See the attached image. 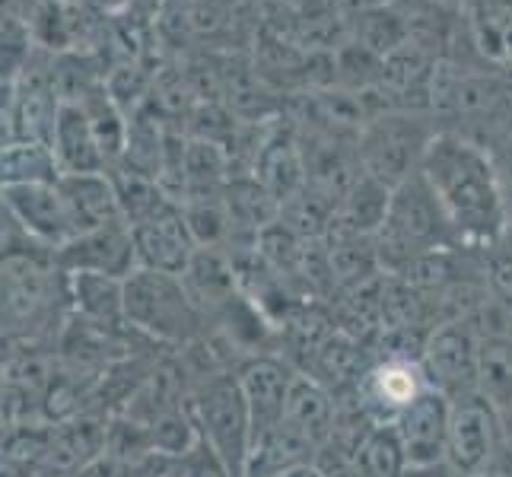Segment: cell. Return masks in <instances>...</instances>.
<instances>
[{
    "instance_id": "13",
    "label": "cell",
    "mask_w": 512,
    "mask_h": 477,
    "mask_svg": "<svg viewBox=\"0 0 512 477\" xmlns=\"http://www.w3.org/2000/svg\"><path fill=\"white\" fill-rule=\"evenodd\" d=\"M423 388H427V376H423L420 363L376 357L357 382V388L350 392V398L360 404V411L373 423H395L398 414Z\"/></svg>"
},
{
    "instance_id": "24",
    "label": "cell",
    "mask_w": 512,
    "mask_h": 477,
    "mask_svg": "<svg viewBox=\"0 0 512 477\" xmlns=\"http://www.w3.org/2000/svg\"><path fill=\"white\" fill-rule=\"evenodd\" d=\"M77 105L86 112L93 125V134L99 140V150L105 156V166H118L121 156H125V144H128V115L118 109V102L109 96L105 83L93 86L90 93H83L77 99Z\"/></svg>"
},
{
    "instance_id": "33",
    "label": "cell",
    "mask_w": 512,
    "mask_h": 477,
    "mask_svg": "<svg viewBox=\"0 0 512 477\" xmlns=\"http://www.w3.org/2000/svg\"><path fill=\"white\" fill-rule=\"evenodd\" d=\"M493 156V166H497V175H500V185H503V194H506V204H509V217H512V128L487 150Z\"/></svg>"
},
{
    "instance_id": "7",
    "label": "cell",
    "mask_w": 512,
    "mask_h": 477,
    "mask_svg": "<svg viewBox=\"0 0 512 477\" xmlns=\"http://www.w3.org/2000/svg\"><path fill=\"white\" fill-rule=\"evenodd\" d=\"M478 350L481 334L468 318H449L436 325L420 357L427 385L443 392L449 401L478 392Z\"/></svg>"
},
{
    "instance_id": "23",
    "label": "cell",
    "mask_w": 512,
    "mask_h": 477,
    "mask_svg": "<svg viewBox=\"0 0 512 477\" xmlns=\"http://www.w3.org/2000/svg\"><path fill=\"white\" fill-rule=\"evenodd\" d=\"M166 140H169V128L150 109L134 112L128 118V144H125V156H121L118 166L128 172H137V175H150V179L160 182Z\"/></svg>"
},
{
    "instance_id": "34",
    "label": "cell",
    "mask_w": 512,
    "mask_h": 477,
    "mask_svg": "<svg viewBox=\"0 0 512 477\" xmlns=\"http://www.w3.org/2000/svg\"><path fill=\"white\" fill-rule=\"evenodd\" d=\"M401 477H462V474L446 462H436V465H411Z\"/></svg>"
},
{
    "instance_id": "30",
    "label": "cell",
    "mask_w": 512,
    "mask_h": 477,
    "mask_svg": "<svg viewBox=\"0 0 512 477\" xmlns=\"http://www.w3.org/2000/svg\"><path fill=\"white\" fill-rule=\"evenodd\" d=\"M357 465L363 477H401L411 468V458L392 423H376L357 452Z\"/></svg>"
},
{
    "instance_id": "27",
    "label": "cell",
    "mask_w": 512,
    "mask_h": 477,
    "mask_svg": "<svg viewBox=\"0 0 512 477\" xmlns=\"http://www.w3.org/2000/svg\"><path fill=\"white\" fill-rule=\"evenodd\" d=\"M229 179H233V166H229L226 147L214 144V140L188 137V147H185V198H191V194H220L229 185Z\"/></svg>"
},
{
    "instance_id": "5",
    "label": "cell",
    "mask_w": 512,
    "mask_h": 477,
    "mask_svg": "<svg viewBox=\"0 0 512 477\" xmlns=\"http://www.w3.org/2000/svg\"><path fill=\"white\" fill-rule=\"evenodd\" d=\"M436 134L439 121L427 112L385 109L369 115L357 137L360 169L395 191L414 172H420L423 156H427Z\"/></svg>"
},
{
    "instance_id": "35",
    "label": "cell",
    "mask_w": 512,
    "mask_h": 477,
    "mask_svg": "<svg viewBox=\"0 0 512 477\" xmlns=\"http://www.w3.org/2000/svg\"><path fill=\"white\" fill-rule=\"evenodd\" d=\"M474 477H512V452L503 446V452L493 458V462L484 468V471H478Z\"/></svg>"
},
{
    "instance_id": "26",
    "label": "cell",
    "mask_w": 512,
    "mask_h": 477,
    "mask_svg": "<svg viewBox=\"0 0 512 477\" xmlns=\"http://www.w3.org/2000/svg\"><path fill=\"white\" fill-rule=\"evenodd\" d=\"M61 179V166L48 144L39 140H16L0 150V188L10 185H55Z\"/></svg>"
},
{
    "instance_id": "17",
    "label": "cell",
    "mask_w": 512,
    "mask_h": 477,
    "mask_svg": "<svg viewBox=\"0 0 512 477\" xmlns=\"http://www.w3.org/2000/svg\"><path fill=\"white\" fill-rule=\"evenodd\" d=\"M58 191H61V201L67 207L70 226H74V236L121 220V210H118V198H115L109 172L61 175Z\"/></svg>"
},
{
    "instance_id": "2",
    "label": "cell",
    "mask_w": 512,
    "mask_h": 477,
    "mask_svg": "<svg viewBox=\"0 0 512 477\" xmlns=\"http://www.w3.org/2000/svg\"><path fill=\"white\" fill-rule=\"evenodd\" d=\"M67 318V274L58 255L29 236L0 245V331L35 338Z\"/></svg>"
},
{
    "instance_id": "40",
    "label": "cell",
    "mask_w": 512,
    "mask_h": 477,
    "mask_svg": "<svg viewBox=\"0 0 512 477\" xmlns=\"http://www.w3.org/2000/svg\"><path fill=\"white\" fill-rule=\"evenodd\" d=\"M503 242L512 249V217H509V226H506V236H503Z\"/></svg>"
},
{
    "instance_id": "8",
    "label": "cell",
    "mask_w": 512,
    "mask_h": 477,
    "mask_svg": "<svg viewBox=\"0 0 512 477\" xmlns=\"http://www.w3.org/2000/svg\"><path fill=\"white\" fill-rule=\"evenodd\" d=\"M503 446L506 443H503L500 411L481 392H471L452 401L446 465H452L462 477H474L503 452Z\"/></svg>"
},
{
    "instance_id": "38",
    "label": "cell",
    "mask_w": 512,
    "mask_h": 477,
    "mask_svg": "<svg viewBox=\"0 0 512 477\" xmlns=\"http://www.w3.org/2000/svg\"><path fill=\"white\" fill-rule=\"evenodd\" d=\"M277 477H322L319 471H315V465H303V468H293V471H284Z\"/></svg>"
},
{
    "instance_id": "16",
    "label": "cell",
    "mask_w": 512,
    "mask_h": 477,
    "mask_svg": "<svg viewBox=\"0 0 512 477\" xmlns=\"http://www.w3.org/2000/svg\"><path fill=\"white\" fill-rule=\"evenodd\" d=\"M182 284L191 296V303L198 306V312L204 315L207 325L214 322V318L242 293L236 264L226 249H198L194 252V258L188 261V268L182 274Z\"/></svg>"
},
{
    "instance_id": "29",
    "label": "cell",
    "mask_w": 512,
    "mask_h": 477,
    "mask_svg": "<svg viewBox=\"0 0 512 477\" xmlns=\"http://www.w3.org/2000/svg\"><path fill=\"white\" fill-rule=\"evenodd\" d=\"M478 392L497 411H506L512 404V341H506V338H481Z\"/></svg>"
},
{
    "instance_id": "36",
    "label": "cell",
    "mask_w": 512,
    "mask_h": 477,
    "mask_svg": "<svg viewBox=\"0 0 512 477\" xmlns=\"http://www.w3.org/2000/svg\"><path fill=\"white\" fill-rule=\"evenodd\" d=\"M86 4H90L102 16H118V13H125L128 0H86Z\"/></svg>"
},
{
    "instance_id": "18",
    "label": "cell",
    "mask_w": 512,
    "mask_h": 477,
    "mask_svg": "<svg viewBox=\"0 0 512 477\" xmlns=\"http://www.w3.org/2000/svg\"><path fill=\"white\" fill-rule=\"evenodd\" d=\"M70 315L102 331H125V280L105 274H67Z\"/></svg>"
},
{
    "instance_id": "22",
    "label": "cell",
    "mask_w": 512,
    "mask_h": 477,
    "mask_svg": "<svg viewBox=\"0 0 512 477\" xmlns=\"http://www.w3.org/2000/svg\"><path fill=\"white\" fill-rule=\"evenodd\" d=\"M112 179V188H115V198H118V210H121V220L128 226H140L147 220H156L175 210V204L169 194L163 191V185L150 179V175H137V172H128V169H105Z\"/></svg>"
},
{
    "instance_id": "28",
    "label": "cell",
    "mask_w": 512,
    "mask_h": 477,
    "mask_svg": "<svg viewBox=\"0 0 512 477\" xmlns=\"http://www.w3.org/2000/svg\"><path fill=\"white\" fill-rule=\"evenodd\" d=\"M185 226L198 249H226L233 239V226H229L226 201L220 194H191L179 204Z\"/></svg>"
},
{
    "instance_id": "41",
    "label": "cell",
    "mask_w": 512,
    "mask_h": 477,
    "mask_svg": "<svg viewBox=\"0 0 512 477\" xmlns=\"http://www.w3.org/2000/svg\"><path fill=\"white\" fill-rule=\"evenodd\" d=\"M509 7H512V0H509Z\"/></svg>"
},
{
    "instance_id": "19",
    "label": "cell",
    "mask_w": 512,
    "mask_h": 477,
    "mask_svg": "<svg viewBox=\"0 0 512 477\" xmlns=\"http://www.w3.org/2000/svg\"><path fill=\"white\" fill-rule=\"evenodd\" d=\"M51 153H55L61 175H80V172H105V156L99 150V140L93 125L77 102H64L55 131H51Z\"/></svg>"
},
{
    "instance_id": "32",
    "label": "cell",
    "mask_w": 512,
    "mask_h": 477,
    "mask_svg": "<svg viewBox=\"0 0 512 477\" xmlns=\"http://www.w3.org/2000/svg\"><path fill=\"white\" fill-rule=\"evenodd\" d=\"M481 261H484L490 293L500 299H512V249L509 245L506 242L490 245V249L481 252Z\"/></svg>"
},
{
    "instance_id": "21",
    "label": "cell",
    "mask_w": 512,
    "mask_h": 477,
    "mask_svg": "<svg viewBox=\"0 0 512 477\" xmlns=\"http://www.w3.org/2000/svg\"><path fill=\"white\" fill-rule=\"evenodd\" d=\"M388 204H392V188L376 182L373 175L360 172L357 182H353L344 198L338 201V210H334V223H331V233H350V236H376L385 214H388Z\"/></svg>"
},
{
    "instance_id": "3",
    "label": "cell",
    "mask_w": 512,
    "mask_h": 477,
    "mask_svg": "<svg viewBox=\"0 0 512 477\" xmlns=\"http://www.w3.org/2000/svg\"><path fill=\"white\" fill-rule=\"evenodd\" d=\"M373 239L382 274H398L423 255L465 249L423 172H414L408 182L392 191L385 223Z\"/></svg>"
},
{
    "instance_id": "14",
    "label": "cell",
    "mask_w": 512,
    "mask_h": 477,
    "mask_svg": "<svg viewBox=\"0 0 512 477\" xmlns=\"http://www.w3.org/2000/svg\"><path fill=\"white\" fill-rule=\"evenodd\" d=\"M449 414H452V401L430 385L398 414V420L392 423V427L398 430L411 465L446 462Z\"/></svg>"
},
{
    "instance_id": "20",
    "label": "cell",
    "mask_w": 512,
    "mask_h": 477,
    "mask_svg": "<svg viewBox=\"0 0 512 477\" xmlns=\"http://www.w3.org/2000/svg\"><path fill=\"white\" fill-rule=\"evenodd\" d=\"M334 420H338V401H334V395L322 382H315V379L299 373L293 388H290L284 423L293 433L303 436L315 452H319L322 443L334 430Z\"/></svg>"
},
{
    "instance_id": "4",
    "label": "cell",
    "mask_w": 512,
    "mask_h": 477,
    "mask_svg": "<svg viewBox=\"0 0 512 477\" xmlns=\"http://www.w3.org/2000/svg\"><path fill=\"white\" fill-rule=\"evenodd\" d=\"M125 322L147 341L169 350L207 334L204 315L191 303L182 277L150 268H137L125 277Z\"/></svg>"
},
{
    "instance_id": "6",
    "label": "cell",
    "mask_w": 512,
    "mask_h": 477,
    "mask_svg": "<svg viewBox=\"0 0 512 477\" xmlns=\"http://www.w3.org/2000/svg\"><path fill=\"white\" fill-rule=\"evenodd\" d=\"M188 408L194 417V427H198V436L223 458L233 477H242L252 455V417L239 376H210L198 388H191Z\"/></svg>"
},
{
    "instance_id": "25",
    "label": "cell",
    "mask_w": 512,
    "mask_h": 477,
    "mask_svg": "<svg viewBox=\"0 0 512 477\" xmlns=\"http://www.w3.org/2000/svg\"><path fill=\"white\" fill-rule=\"evenodd\" d=\"M350 35H353L350 42L369 48L379 58H388L404 42H411V20L404 13H398L395 7H388V4L366 7V10L353 13Z\"/></svg>"
},
{
    "instance_id": "11",
    "label": "cell",
    "mask_w": 512,
    "mask_h": 477,
    "mask_svg": "<svg viewBox=\"0 0 512 477\" xmlns=\"http://www.w3.org/2000/svg\"><path fill=\"white\" fill-rule=\"evenodd\" d=\"M64 274H105L125 280L137 271L134 233L125 220L80 233L55 252Z\"/></svg>"
},
{
    "instance_id": "37",
    "label": "cell",
    "mask_w": 512,
    "mask_h": 477,
    "mask_svg": "<svg viewBox=\"0 0 512 477\" xmlns=\"http://www.w3.org/2000/svg\"><path fill=\"white\" fill-rule=\"evenodd\" d=\"M500 420H503V443L512 452V404H509L506 411H500Z\"/></svg>"
},
{
    "instance_id": "39",
    "label": "cell",
    "mask_w": 512,
    "mask_h": 477,
    "mask_svg": "<svg viewBox=\"0 0 512 477\" xmlns=\"http://www.w3.org/2000/svg\"><path fill=\"white\" fill-rule=\"evenodd\" d=\"M436 7H443V10H455V13H462V4L465 0H433Z\"/></svg>"
},
{
    "instance_id": "9",
    "label": "cell",
    "mask_w": 512,
    "mask_h": 477,
    "mask_svg": "<svg viewBox=\"0 0 512 477\" xmlns=\"http://www.w3.org/2000/svg\"><path fill=\"white\" fill-rule=\"evenodd\" d=\"M61 105L64 96L55 74V55L45 48H35L20 80L13 83V118L20 140L51 144V131H55Z\"/></svg>"
},
{
    "instance_id": "10",
    "label": "cell",
    "mask_w": 512,
    "mask_h": 477,
    "mask_svg": "<svg viewBox=\"0 0 512 477\" xmlns=\"http://www.w3.org/2000/svg\"><path fill=\"white\" fill-rule=\"evenodd\" d=\"M245 404H249L252 417V446L261 443L280 420L287 414L290 388L296 382V369L280 357V353H264V357H252L239 363L236 369Z\"/></svg>"
},
{
    "instance_id": "12",
    "label": "cell",
    "mask_w": 512,
    "mask_h": 477,
    "mask_svg": "<svg viewBox=\"0 0 512 477\" xmlns=\"http://www.w3.org/2000/svg\"><path fill=\"white\" fill-rule=\"evenodd\" d=\"M0 207H4L7 217L20 226L23 236L45 245L51 252H58L64 242L74 239V226H70L58 182L0 188Z\"/></svg>"
},
{
    "instance_id": "15",
    "label": "cell",
    "mask_w": 512,
    "mask_h": 477,
    "mask_svg": "<svg viewBox=\"0 0 512 477\" xmlns=\"http://www.w3.org/2000/svg\"><path fill=\"white\" fill-rule=\"evenodd\" d=\"M131 233H134V249H137V268L182 277L188 261L198 252L179 207L156 220L131 226Z\"/></svg>"
},
{
    "instance_id": "1",
    "label": "cell",
    "mask_w": 512,
    "mask_h": 477,
    "mask_svg": "<svg viewBox=\"0 0 512 477\" xmlns=\"http://www.w3.org/2000/svg\"><path fill=\"white\" fill-rule=\"evenodd\" d=\"M420 172L436 191L465 249L484 252L503 242L509 204L493 156L481 144L455 131H439L423 156Z\"/></svg>"
},
{
    "instance_id": "31",
    "label": "cell",
    "mask_w": 512,
    "mask_h": 477,
    "mask_svg": "<svg viewBox=\"0 0 512 477\" xmlns=\"http://www.w3.org/2000/svg\"><path fill=\"white\" fill-rule=\"evenodd\" d=\"M172 477H233V471H229L223 458L201 439L188 455L175 458Z\"/></svg>"
}]
</instances>
